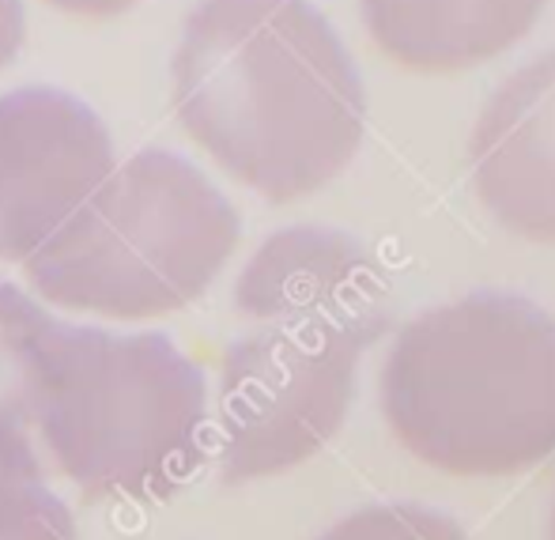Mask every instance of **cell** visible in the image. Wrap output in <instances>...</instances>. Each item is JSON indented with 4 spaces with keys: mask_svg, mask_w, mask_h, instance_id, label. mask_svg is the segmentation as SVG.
Here are the masks:
<instances>
[{
    "mask_svg": "<svg viewBox=\"0 0 555 540\" xmlns=\"http://www.w3.org/2000/svg\"><path fill=\"white\" fill-rule=\"evenodd\" d=\"M548 540H555V503H552V514H548Z\"/></svg>",
    "mask_w": 555,
    "mask_h": 540,
    "instance_id": "obj_15",
    "label": "cell"
},
{
    "mask_svg": "<svg viewBox=\"0 0 555 540\" xmlns=\"http://www.w3.org/2000/svg\"><path fill=\"white\" fill-rule=\"evenodd\" d=\"M117 167L111 125L50 83L0 95V269L42 249Z\"/></svg>",
    "mask_w": 555,
    "mask_h": 540,
    "instance_id": "obj_6",
    "label": "cell"
},
{
    "mask_svg": "<svg viewBox=\"0 0 555 540\" xmlns=\"http://www.w3.org/2000/svg\"><path fill=\"white\" fill-rule=\"evenodd\" d=\"M23 42H27V8L23 0H0V68L20 57Z\"/></svg>",
    "mask_w": 555,
    "mask_h": 540,
    "instance_id": "obj_14",
    "label": "cell"
},
{
    "mask_svg": "<svg viewBox=\"0 0 555 540\" xmlns=\"http://www.w3.org/2000/svg\"><path fill=\"white\" fill-rule=\"evenodd\" d=\"M318 540H473L450 514L424 503H374L344 514Z\"/></svg>",
    "mask_w": 555,
    "mask_h": 540,
    "instance_id": "obj_12",
    "label": "cell"
},
{
    "mask_svg": "<svg viewBox=\"0 0 555 540\" xmlns=\"http://www.w3.org/2000/svg\"><path fill=\"white\" fill-rule=\"evenodd\" d=\"M366 340L336 329L254 325L220 359L212 453L223 484L276 480L314 461L348 424Z\"/></svg>",
    "mask_w": 555,
    "mask_h": 540,
    "instance_id": "obj_5",
    "label": "cell"
},
{
    "mask_svg": "<svg viewBox=\"0 0 555 540\" xmlns=\"http://www.w3.org/2000/svg\"><path fill=\"white\" fill-rule=\"evenodd\" d=\"M182 137L269 205L325 190L366 132V95L310 0H197L170 53Z\"/></svg>",
    "mask_w": 555,
    "mask_h": 540,
    "instance_id": "obj_1",
    "label": "cell"
},
{
    "mask_svg": "<svg viewBox=\"0 0 555 540\" xmlns=\"http://www.w3.org/2000/svg\"><path fill=\"white\" fill-rule=\"evenodd\" d=\"M238 246L242 216L216 178L178 152L140 147L20 272L53 314L144 329L205 299Z\"/></svg>",
    "mask_w": 555,
    "mask_h": 540,
    "instance_id": "obj_4",
    "label": "cell"
},
{
    "mask_svg": "<svg viewBox=\"0 0 555 540\" xmlns=\"http://www.w3.org/2000/svg\"><path fill=\"white\" fill-rule=\"evenodd\" d=\"M371 42L404 73L453 76L533 30L548 0H359Z\"/></svg>",
    "mask_w": 555,
    "mask_h": 540,
    "instance_id": "obj_9",
    "label": "cell"
},
{
    "mask_svg": "<svg viewBox=\"0 0 555 540\" xmlns=\"http://www.w3.org/2000/svg\"><path fill=\"white\" fill-rule=\"evenodd\" d=\"M382 416L404 453L453 480H506L555 453V314L465 295L397 329Z\"/></svg>",
    "mask_w": 555,
    "mask_h": 540,
    "instance_id": "obj_3",
    "label": "cell"
},
{
    "mask_svg": "<svg viewBox=\"0 0 555 540\" xmlns=\"http://www.w3.org/2000/svg\"><path fill=\"white\" fill-rule=\"evenodd\" d=\"M0 540H76L73 506L12 420H0Z\"/></svg>",
    "mask_w": 555,
    "mask_h": 540,
    "instance_id": "obj_10",
    "label": "cell"
},
{
    "mask_svg": "<svg viewBox=\"0 0 555 540\" xmlns=\"http://www.w3.org/2000/svg\"><path fill=\"white\" fill-rule=\"evenodd\" d=\"M23 427L50 476L91 503H167L208 458L212 386L190 351L159 329L57 314Z\"/></svg>",
    "mask_w": 555,
    "mask_h": 540,
    "instance_id": "obj_2",
    "label": "cell"
},
{
    "mask_svg": "<svg viewBox=\"0 0 555 540\" xmlns=\"http://www.w3.org/2000/svg\"><path fill=\"white\" fill-rule=\"evenodd\" d=\"M234 310L254 325L336 329L374 348L389 325V287L351 234L302 223L249 254L234 280Z\"/></svg>",
    "mask_w": 555,
    "mask_h": 540,
    "instance_id": "obj_7",
    "label": "cell"
},
{
    "mask_svg": "<svg viewBox=\"0 0 555 540\" xmlns=\"http://www.w3.org/2000/svg\"><path fill=\"white\" fill-rule=\"evenodd\" d=\"M473 190L495 223L555 246V50L488 99L468 137Z\"/></svg>",
    "mask_w": 555,
    "mask_h": 540,
    "instance_id": "obj_8",
    "label": "cell"
},
{
    "mask_svg": "<svg viewBox=\"0 0 555 540\" xmlns=\"http://www.w3.org/2000/svg\"><path fill=\"white\" fill-rule=\"evenodd\" d=\"M50 12L65 15V20H80V23H111L117 15L132 12L140 0H42Z\"/></svg>",
    "mask_w": 555,
    "mask_h": 540,
    "instance_id": "obj_13",
    "label": "cell"
},
{
    "mask_svg": "<svg viewBox=\"0 0 555 540\" xmlns=\"http://www.w3.org/2000/svg\"><path fill=\"white\" fill-rule=\"evenodd\" d=\"M53 322L57 314L42 299H35L15 280L0 277V420H12L20 427L27 424L35 367Z\"/></svg>",
    "mask_w": 555,
    "mask_h": 540,
    "instance_id": "obj_11",
    "label": "cell"
}]
</instances>
